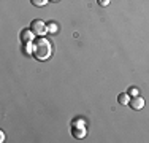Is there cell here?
Segmentation results:
<instances>
[{"label":"cell","instance_id":"obj_1","mask_svg":"<svg viewBox=\"0 0 149 143\" xmlns=\"http://www.w3.org/2000/svg\"><path fill=\"white\" fill-rule=\"evenodd\" d=\"M32 46H33V56L37 60H48L49 57L52 56V51H54V48H52V41L49 40V38H45V37H38L35 38L33 43H32Z\"/></svg>","mask_w":149,"mask_h":143},{"label":"cell","instance_id":"obj_2","mask_svg":"<svg viewBox=\"0 0 149 143\" xmlns=\"http://www.w3.org/2000/svg\"><path fill=\"white\" fill-rule=\"evenodd\" d=\"M72 134L76 138H84L87 135V129H86V123L83 119H76L72 123Z\"/></svg>","mask_w":149,"mask_h":143},{"label":"cell","instance_id":"obj_3","mask_svg":"<svg viewBox=\"0 0 149 143\" xmlns=\"http://www.w3.org/2000/svg\"><path fill=\"white\" fill-rule=\"evenodd\" d=\"M30 29H32V32H33L35 35H38V37H45V35L48 34V24H46L45 21H41V19H33L32 21Z\"/></svg>","mask_w":149,"mask_h":143},{"label":"cell","instance_id":"obj_4","mask_svg":"<svg viewBox=\"0 0 149 143\" xmlns=\"http://www.w3.org/2000/svg\"><path fill=\"white\" fill-rule=\"evenodd\" d=\"M19 38H21V41H22V43H33L35 34L32 32V29H24V30H21Z\"/></svg>","mask_w":149,"mask_h":143},{"label":"cell","instance_id":"obj_5","mask_svg":"<svg viewBox=\"0 0 149 143\" xmlns=\"http://www.w3.org/2000/svg\"><path fill=\"white\" fill-rule=\"evenodd\" d=\"M130 107H132L133 110H141L144 107V99L143 97H140V95H135V97L130 99V103H129Z\"/></svg>","mask_w":149,"mask_h":143},{"label":"cell","instance_id":"obj_6","mask_svg":"<svg viewBox=\"0 0 149 143\" xmlns=\"http://www.w3.org/2000/svg\"><path fill=\"white\" fill-rule=\"evenodd\" d=\"M118 102L120 103V105H129V103H130V94H127V92H122V94H119Z\"/></svg>","mask_w":149,"mask_h":143},{"label":"cell","instance_id":"obj_7","mask_svg":"<svg viewBox=\"0 0 149 143\" xmlns=\"http://www.w3.org/2000/svg\"><path fill=\"white\" fill-rule=\"evenodd\" d=\"M48 32H49V34H57V32H59V26H57V22H54V21L48 22Z\"/></svg>","mask_w":149,"mask_h":143},{"label":"cell","instance_id":"obj_8","mask_svg":"<svg viewBox=\"0 0 149 143\" xmlns=\"http://www.w3.org/2000/svg\"><path fill=\"white\" fill-rule=\"evenodd\" d=\"M30 3L33 6H45L48 5V0H30Z\"/></svg>","mask_w":149,"mask_h":143},{"label":"cell","instance_id":"obj_9","mask_svg":"<svg viewBox=\"0 0 149 143\" xmlns=\"http://www.w3.org/2000/svg\"><path fill=\"white\" fill-rule=\"evenodd\" d=\"M129 94L132 95V97H135V95H138V94H140V91H138V88H130Z\"/></svg>","mask_w":149,"mask_h":143},{"label":"cell","instance_id":"obj_10","mask_svg":"<svg viewBox=\"0 0 149 143\" xmlns=\"http://www.w3.org/2000/svg\"><path fill=\"white\" fill-rule=\"evenodd\" d=\"M97 2H98L100 6H108L109 3H111V0H97Z\"/></svg>","mask_w":149,"mask_h":143},{"label":"cell","instance_id":"obj_11","mask_svg":"<svg viewBox=\"0 0 149 143\" xmlns=\"http://www.w3.org/2000/svg\"><path fill=\"white\" fill-rule=\"evenodd\" d=\"M0 142H5V134L2 130H0Z\"/></svg>","mask_w":149,"mask_h":143},{"label":"cell","instance_id":"obj_12","mask_svg":"<svg viewBox=\"0 0 149 143\" xmlns=\"http://www.w3.org/2000/svg\"><path fill=\"white\" fill-rule=\"evenodd\" d=\"M51 2H59V0H51Z\"/></svg>","mask_w":149,"mask_h":143}]
</instances>
